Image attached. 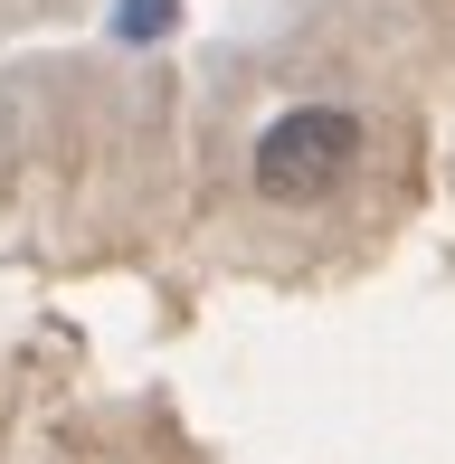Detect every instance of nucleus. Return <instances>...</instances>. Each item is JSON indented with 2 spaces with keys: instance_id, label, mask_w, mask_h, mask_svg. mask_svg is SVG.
Wrapping results in <instances>:
<instances>
[{
  "instance_id": "obj_1",
  "label": "nucleus",
  "mask_w": 455,
  "mask_h": 464,
  "mask_svg": "<svg viewBox=\"0 0 455 464\" xmlns=\"http://www.w3.org/2000/svg\"><path fill=\"white\" fill-rule=\"evenodd\" d=\"M351 161H361V114H342V104H285L257 133V161H247V171H257L266 199L295 208V199H323Z\"/></svg>"
},
{
  "instance_id": "obj_2",
  "label": "nucleus",
  "mask_w": 455,
  "mask_h": 464,
  "mask_svg": "<svg viewBox=\"0 0 455 464\" xmlns=\"http://www.w3.org/2000/svg\"><path fill=\"white\" fill-rule=\"evenodd\" d=\"M171 10H180V0H123V38H152V29H171Z\"/></svg>"
}]
</instances>
